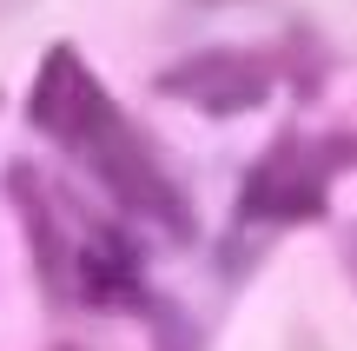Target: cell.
Masks as SVG:
<instances>
[{"label":"cell","mask_w":357,"mask_h":351,"mask_svg":"<svg viewBox=\"0 0 357 351\" xmlns=\"http://www.w3.org/2000/svg\"><path fill=\"white\" fill-rule=\"evenodd\" d=\"M284 351H331V345H324L311 325H291V345H284Z\"/></svg>","instance_id":"7"},{"label":"cell","mask_w":357,"mask_h":351,"mask_svg":"<svg viewBox=\"0 0 357 351\" xmlns=\"http://www.w3.org/2000/svg\"><path fill=\"white\" fill-rule=\"evenodd\" d=\"M73 292L100 312H139L146 305V259L119 225L86 219L73 246Z\"/></svg>","instance_id":"4"},{"label":"cell","mask_w":357,"mask_h":351,"mask_svg":"<svg viewBox=\"0 0 357 351\" xmlns=\"http://www.w3.org/2000/svg\"><path fill=\"white\" fill-rule=\"evenodd\" d=\"M146 318H153V351H205L199 318L172 299H146Z\"/></svg>","instance_id":"6"},{"label":"cell","mask_w":357,"mask_h":351,"mask_svg":"<svg viewBox=\"0 0 357 351\" xmlns=\"http://www.w3.org/2000/svg\"><path fill=\"white\" fill-rule=\"evenodd\" d=\"M337 259H344V272H351V292H357V225L344 232V246H337Z\"/></svg>","instance_id":"8"},{"label":"cell","mask_w":357,"mask_h":351,"mask_svg":"<svg viewBox=\"0 0 357 351\" xmlns=\"http://www.w3.org/2000/svg\"><path fill=\"white\" fill-rule=\"evenodd\" d=\"M7 193H13V206H20V219H26V246H33V265H40L47 299H73V246H79V239L60 232L53 193L40 186L33 166H7Z\"/></svg>","instance_id":"5"},{"label":"cell","mask_w":357,"mask_h":351,"mask_svg":"<svg viewBox=\"0 0 357 351\" xmlns=\"http://www.w3.org/2000/svg\"><path fill=\"white\" fill-rule=\"evenodd\" d=\"M166 100H185L212 119H238V113H258L278 87V66L271 53H245V47H205V53H185L178 66L153 80Z\"/></svg>","instance_id":"3"},{"label":"cell","mask_w":357,"mask_h":351,"mask_svg":"<svg viewBox=\"0 0 357 351\" xmlns=\"http://www.w3.org/2000/svg\"><path fill=\"white\" fill-rule=\"evenodd\" d=\"M357 166L351 133H278L238 186V225H311L331 212V179Z\"/></svg>","instance_id":"2"},{"label":"cell","mask_w":357,"mask_h":351,"mask_svg":"<svg viewBox=\"0 0 357 351\" xmlns=\"http://www.w3.org/2000/svg\"><path fill=\"white\" fill-rule=\"evenodd\" d=\"M26 119H33L53 146H66L126 212L159 219L178 239L192 232V206H185V193H178V179L166 172V159L146 146V133L113 106V93L93 80V66L79 60L66 40L47 47V60H40L33 93H26Z\"/></svg>","instance_id":"1"}]
</instances>
